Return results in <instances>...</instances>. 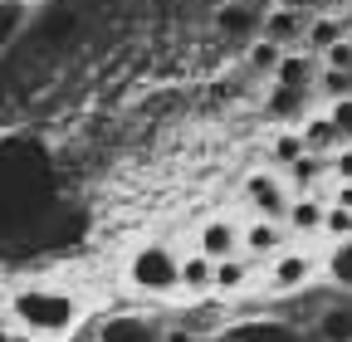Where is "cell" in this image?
Returning <instances> with one entry per match:
<instances>
[{
  "label": "cell",
  "instance_id": "obj_19",
  "mask_svg": "<svg viewBox=\"0 0 352 342\" xmlns=\"http://www.w3.org/2000/svg\"><path fill=\"white\" fill-rule=\"evenodd\" d=\"M314 98H323V103L352 98V73H342V69H318V73H314Z\"/></svg>",
  "mask_w": 352,
  "mask_h": 342
},
{
  "label": "cell",
  "instance_id": "obj_12",
  "mask_svg": "<svg viewBox=\"0 0 352 342\" xmlns=\"http://www.w3.org/2000/svg\"><path fill=\"white\" fill-rule=\"evenodd\" d=\"M215 30L226 39H259V10L250 0H220L215 5Z\"/></svg>",
  "mask_w": 352,
  "mask_h": 342
},
{
  "label": "cell",
  "instance_id": "obj_4",
  "mask_svg": "<svg viewBox=\"0 0 352 342\" xmlns=\"http://www.w3.org/2000/svg\"><path fill=\"white\" fill-rule=\"evenodd\" d=\"M264 279H270L274 293H298V288H308V284L318 279V254L289 244V249H279L274 260L264 264Z\"/></svg>",
  "mask_w": 352,
  "mask_h": 342
},
{
  "label": "cell",
  "instance_id": "obj_17",
  "mask_svg": "<svg viewBox=\"0 0 352 342\" xmlns=\"http://www.w3.org/2000/svg\"><path fill=\"white\" fill-rule=\"evenodd\" d=\"M308 98H314V93H294V89H274V83H270V103H264V113H270L274 122H303L308 117Z\"/></svg>",
  "mask_w": 352,
  "mask_h": 342
},
{
  "label": "cell",
  "instance_id": "obj_7",
  "mask_svg": "<svg viewBox=\"0 0 352 342\" xmlns=\"http://www.w3.org/2000/svg\"><path fill=\"white\" fill-rule=\"evenodd\" d=\"M303 25H308V15L294 10V5L264 10V15H259V39H270L274 49H298V45H303Z\"/></svg>",
  "mask_w": 352,
  "mask_h": 342
},
{
  "label": "cell",
  "instance_id": "obj_11",
  "mask_svg": "<svg viewBox=\"0 0 352 342\" xmlns=\"http://www.w3.org/2000/svg\"><path fill=\"white\" fill-rule=\"evenodd\" d=\"M323 205H328V191L323 196H289V210H284V230L289 240H308V235H318L323 225Z\"/></svg>",
  "mask_w": 352,
  "mask_h": 342
},
{
  "label": "cell",
  "instance_id": "obj_9",
  "mask_svg": "<svg viewBox=\"0 0 352 342\" xmlns=\"http://www.w3.org/2000/svg\"><path fill=\"white\" fill-rule=\"evenodd\" d=\"M279 181H284L289 196H323V186H328V161L303 152V157H294V161L279 171Z\"/></svg>",
  "mask_w": 352,
  "mask_h": 342
},
{
  "label": "cell",
  "instance_id": "obj_5",
  "mask_svg": "<svg viewBox=\"0 0 352 342\" xmlns=\"http://www.w3.org/2000/svg\"><path fill=\"white\" fill-rule=\"evenodd\" d=\"M294 240H289V230L279 225V220H250V225H240V254L250 264H270L279 249H289Z\"/></svg>",
  "mask_w": 352,
  "mask_h": 342
},
{
  "label": "cell",
  "instance_id": "obj_14",
  "mask_svg": "<svg viewBox=\"0 0 352 342\" xmlns=\"http://www.w3.org/2000/svg\"><path fill=\"white\" fill-rule=\"evenodd\" d=\"M259 264H250L245 254H235V260H220V264H210V293H245L250 288V274H254Z\"/></svg>",
  "mask_w": 352,
  "mask_h": 342
},
{
  "label": "cell",
  "instance_id": "obj_27",
  "mask_svg": "<svg viewBox=\"0 0 352 342\" xmlns=\"http://www.w3.org/2000/svg\"><path fill=\"white\" fill-rule=\"evenodd\" d=\"M162 342H201V337H191V332H186V328H171V332H166V337H162Z\"/></svg>",
  "mask_w": 352,
  "mask_h": 342
},
{
  "label": "cell",
  "instance_id": "obj_26",
  "mask_svg": "<svg viewBox=\"0 0 352 342\" xmlns=\"http://www.w3.org/2000/svg\"><path fill=\"white\" fill-rule=\"evenodd\" d=\"M0 342H30V337H25V332H15L10 323H0Z\"/></svg>",
  "mask_w": 352,
  "mask_h": 342
},
{
  "label": "cell",
  "instance_id": "obj_30",
  "mask_svg": "<svg viewBox=\"0 0 352 342\" xmlns=\"http://www.w3.org/2000/svg\"><path fill=\"white\" fill-rule=\"evenodd\" d=\"M201 5H220V0H201Z\"/></svg>",
  "mask_w": 352,
  "mask_h": 342
},
{
  "label": "cell",
  "instance_id": "obj_10",
  "mask_svg": "<svg viewBox=\"0 0 352 342\" xmlns=\"http://www.w3.org/2000/svg\"><path fill=\"white\" fill-rule=\"evenodd\" d=\"M314 73H318V59L314 54H303V49H284L270 83L274 89H294V93H314Z\"/></svg>",
  "mask_w": 352,
  "mask_h": 342
},
{
  "label": "cell",
  "instance_id": "obj_18",
  "mask_svg": "<svg viewBox=\"0 0 352 342\" xmlns=\"http://www.w3.org/2000/svg\"><path fill=\"white\" fill-rule=\"evenodd\" d=\"M352 240H338V244H328L323 254H318V269L328 274V284L333 288H347V279H352Z\"/></svg>",
  "mask_w": 352,
  "mask_h": 342
},
{
  "label": "cell",
  "instance_id": "obj_25",
  "mask_svg": "<svg viewBox=\"0 0 352 342\" xmlns=\"http://www.w3.org/2000/svg\"><path fill=\"white\" fill-rule=\"evenodd\" d=\"M103 342H157L152 332H142L138 323H113L108 332H103Z\"/></svg>",
  "mask_w": 352,
  "mask_h": 342
},
{
  "label": "cell",
  "instance_id": "obj_20",
  "mask_svg": "<svg viewBox=\"0 0 352 342\" xmlns=\"http://www.w3.org/2000/svg\"><path fill=\"white\" fill-rule=\"evenodd\" d=\"M279 54H284V49H274L270 39H254L250 54H245V73H250V78H270L274 64H279Z\"/></svg>",
  "mask_w": 352,
  "mask_h": 342
},
{
  "label": "cell",
  "instance_id": "obj_16",
  "mask_svg": "<svg viewBox=\"0 0 352 342\" xmlns=\"http://www.w3.org/2000/svg\"><path fill=\"white\" fill-rule=\"evenodd\" d=\"M176 293H186V298L210 293V260H201L196 249H186L182 260H176Z\"/></svg>",
  "mask_w": 352,
  "mask_h": 342
},
{
  "label": "cell",
  "instance_id": "obj_15",
  "mask_svg": "<svg viewBox=\"0 0 352 342\" xmlns=\"http://www.w3.org/2000/svg\"><path fill=\"white\" fill-rule=\"evenodd\" d=\"M318 235H328V244H338V240H352V191H333V196H328Z\"/></svg>",
  "mask_w": 352,
  "mask_h": 342
},
{
  "label": "cell",
  "instance_id": "obj_24",
  "mask_svg": "<svg viewBox=\"0 0 352 342\" xmlns=\"http://www.w3.org/2000/svg\"><path fill=\"white\" fill-rule=\"evenodd\" d=\"M333 127H338V133L352 142V98H338V103H328V113H323Z\"/></svg>",
  "mask_w": 352,
  "mask_h": 342
},
{
  "label": "cell",
  "instance_id": "obj_29",
  "mask_svg": "<svg viewBox=\"0 0 352 342\" xmlns=\"http://www.w3.org/2000/svg\"><path fill=\"white\" fill-rule=\"evenodd\" d=\"M25 5H30V10H34V5H44V0H25Z\"/></svg>",
  "mask_w": 352,
  "mask_h": 342
},
{
  "label": "cell",
  "instance_id": "obj_21",
  "mask_svg": "<svg viewBox=\"0 0 352 342\" xmlns=\"http://www.w3.org/2000/svg\"><path fill=\"white\" fill-rule=\"evenodd\" d=\"M25 20H30V5H25V0H0V49H6L10 39L25 30Z\"/></svg>",
  "mask_w": 352,
  "mask_h": 342
},
{
  "label": "cell",
  "instance_id": "obj_2",
  "mask_svg": "<svg viewBox=\"0 0 352 342\" xmlns=\"http://www.w3.org/2000/svg\"><path fill=\"white\" fill-rule=\"evenodd\" d=\"M176 260L182 249L166 244V240H147L127 254V288H138L147 298H166L176 293Z\"/></svg>",
  "mask_w": 352,
  "mask_h": 342
},
{
  "label": "cell",
  "instance_id": "obj_1",
  "mask_svg": "<svg viewBox=\"0 0 352 342\" xmlns=\"http://www.w3.org/2000/svg\"><path fill=\"white\" fill-rule=\"evenodd\" d=\"M83 318V304L74 288H59V284H25L20 293H10V308H6V323L15 332H25L30 342H54V337H69Z\"/></svg>",
  "mask_w": 352,
  "mask_h": 342
},
{
  "label": "cell",
  "instance_id": "obj_28",
  "mask_svg": "<svg viewBox=\"0 0 352 342\" xmlns=\"http://www.w3.org/2000/svg\"><path fill=\"white\" fill-rule=\"evenodd\" d=\"M250 5H254V10L264 15V10H279V5H289V0H250Z\"/></svg>",
  "mask_w": 352,
  "mask_h": 342
},
{
  "label": "cell",
  "instance_id": "obj_6",
  "mask_svg": "<svg viewBox=\"0 0 352 342\" xmlns=\"http://www.w3.org/2000/svg\"><path fill=\"white\" fill-rule=\"evenodd\" d=\"M196 254H201V260H210V264L235 260V254H240V220H230V216H210V220L196 230Z\"/></svg>",
  "mask_w": 352,
  "mask_h": 342
},
{
  "label": "cell",
  "instance_id": "obj_13",
  "mask_svg": "<svg viewBox=\"0 0 352 342\" xmlns=\"http://www.w3.org/2000/svg\"><path fill=\"white\" fill-rule=\"evenodd\" d=\"M338 39H347V15H338V10H328V15H308V25H303V54H323V49H333Z\"/></svg>",
  "mask_w": 352,
  "mask_h": 342
},
{
  "label": "cell",
  "instance_id": "obj_3",
  "mask_svg": "<svg viewBox=\"0 0 352 342\" xmlns=\"http://www.w3.org/2000/svg\"><path fill=\"white\" fill-rule=\"evenodd\" d=\"M240 196L250 205V220H284V210H289V191L279 181V171H270V166L250 171L245 186H240Z\"/></svg>",
  "mask_w": 352,
  "mask_h": 342
},
{
  "label": "cell",
  "instance_id": "obj_8",
  "mask_svg": "<svg viewBox=\"0 0 352 342\" xmlns=\"http://www.w3.org/2000/svg\"><path fill=\"white\" fill-rule=\"evenodd\" d=\"M294 133H298V142H303V152H308V157H323V161H328V157H338L342 147H352V142L338 133V127H333L323 113H308V117L294 127Z\"/></svg>",
  "mask_w": 352,
  "mask_h": 342
},
{
  "label": "cell",
  "instance_id": "obj_22",
  "mask_svg": "<svg viewBox=\"0 0 352 342\" xmlns=\"http://www.w3.org/2000/svg\"><path fill=\"white\" fill-rule=\"evenodd\" d=\"M294 157H303V142H298L294 127H284V133H274V142H270V171H284Z\"/></svg>",
  "mask_w": 352,
  "mask_h": 342
},
{
  "label": "cell",
  "instance_id": "obj_23",
  "mask_svg": "<svg viewBox=\"0 0 352 342\" xmlns=\"http://www.w3.org/2000/svg\"><path fill=\"white\" fill-rule=\"evenodd\" d=\"M318 69H342V73H352V39H338L333 49H323V54H318Z\"/></svg>",
  "mask_w": 352,
  "mask_h": 342
}]
</instances>
